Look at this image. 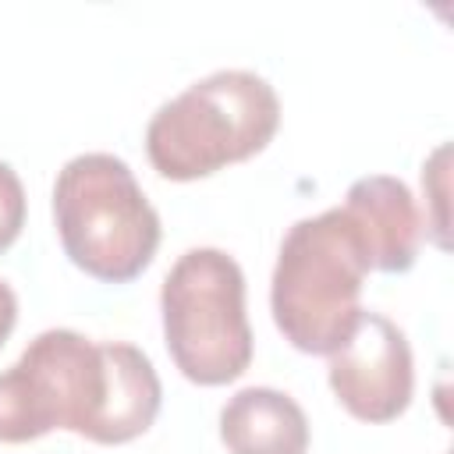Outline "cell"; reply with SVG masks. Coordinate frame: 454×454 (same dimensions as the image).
I'll list each match as a JSON object with an SVG mask.
<instances>
[{
    "mask_svg": "<svg viewBox=\"0 0 454 454\" xmlns=\"http://www.w3.org/2000/svg\"><path fill=\"white\" fill-rule=\"evenodd\" d=\"M163 401L149 355L124 340H89L78 330H43L0 372V440L28 443L71 429L92 443L142 436Z\"/></svg>",
    "mask_w": 454,
    "mask_h": 454,
    "instance_id": "obj_1",
    "label": "cell"
},
{
    "mask_svg": "<svg viewBox=\"0 0 454 454\" xmlns=\"http://www.w3.org/2000/svg\"><path fill=\"white\" fill-rule=\"evenodd\" d=\"M280 128L277 89L245 67H223L167 99L145 124V153L160 177L195 181L270 145Z\"/></svg>",
    "mask_w": 454,
    "mask_h": 454,
    "instance_id": "obj_2",
    "label": "cell"
},
{
    "mask_svg": "<svg viewBox=\"0 0 454 454\" xmlns=\"http://www.w3.org/2000/svg\"><path fill=\"white\" fill-rule=\"evenodd\" d=\"M369 270V248L340 206L291 223L270 280V309L284 340L305 355L337 351L362 312Z\"/></svg>",
    "mask_w": 454,
    "mask_h": 454,
    "instance_id": "obj_3",
    "label": "cell"
},
{
    "mask_svg": "<svg viewBox=\"0 0 454 454\" xmlns=\"http://www.w3.org/2000/svg\"><path fill=\"white\" fill-rule=\"evenodd\" d=\"M53 220L67 259L96 280H135L160 248V213L114 153L71 156L53 181Z\"/></svg>",
    "mask_w": 454,
    "mask_h": 454,
    "instance_id": "obj_4",
    "label": "cell"
},
{
    "mask_svg": "<svg viewBox=\"0 0 454 454\" xmlns=\"http://www.w3.org/2000/svg\"><path fill=\"white\" fill-rule=\"evenodd\" d=\"M163 340L199 387L238 380L252 362V326L245 312V273L223 248H188L160 287Z\"/></svg>",
    "mask_w": 454,
    "mask_h": 454,
    "instance_id": "obj_5",
    "label": "cell"
},
{
    "mask_svg": "<svg viewBox=\"0 0 454 454\" xmlns=\"http://www.w3.org/2000/svg\"><path fill=\"white\" fill-rule=\"evenodd\" d=\"M330 390L362 422H390L404 415L415 390L408 337L383 312L362 309L351 333L330 351Z\"/></svg>",
    "mask_w": 454,
    "mask_h": 454,
    "instance_id": "obj_6",
    "label": "cell"
},
{
    "mask_svg": "<svg viewBox=\"0 0 454 454\" xmlns=\"http://www.w3.org/2000/svg\"><path fill=\"white\" fill-rule=\"evenodd\" d=\"M340 209L355 220L358 234L369 248L372 270L408 273L415 266L426 227H422L419 206L411 199V188L401 177H390V174L358 177L348 188Z\"/></svg>",
    "mask_w": 454,
    "mask_h": 454,
    "instance_id": "obj_7",
    "label": "cell"
},
{
    "mask_svg": "<svg viewBox=\"0 0 454 454\" xmlns=\"http://www.w3.org/2000/svg\"><path fill=\"white\" fill-rule=\"evenodd\" d=\"M227 454H305L309 419L301 404L273 387H245L220 408Z\"/></svg>",
    "mask_w": 454,
    "mask_h": 454,
    "instance_id": "obj_8",
    "label": "cell"
},
{
    "mask_svg": "<svg viewBox=\"0 0 454 454\" xmlns=\"http://www.w3.org/2000/svg\"><path fill=\"white\" fill-rule=\"evenodd\" d=\"M25 227V184L11 163L0 160V252H7Z\"/></svg>",
    "mask_w": 454,
    "mask_h": 454,
    "instance_id": "obj_9",
    "label": "cell"
},
{
    "mask_svg": "<svg viewBox=\"0 0 454 454\" xmlns=\"http://www.w3.org/2000/svg\"><path fill=\"white\" fill-rule=\"evenodd\" d=\"M14 323H18V294H14V287L0 277V344L11 337Z\"/></svg>",
    "mask_w": 454,
    "mask_h": 454,
    "instance_id": "obj_10",
    "label": "cell"
}]
</instances>
